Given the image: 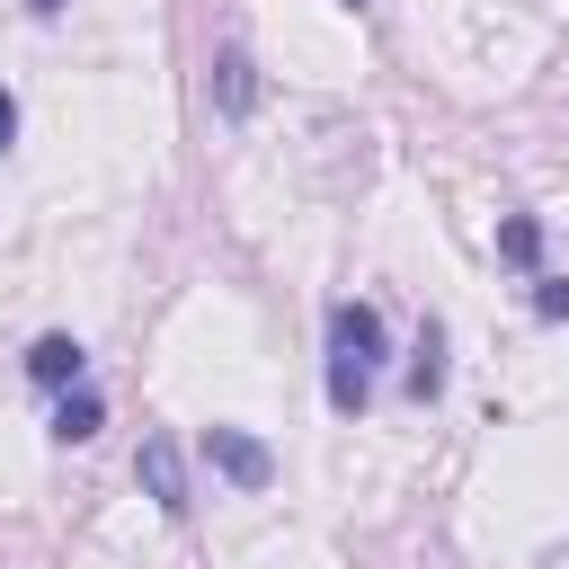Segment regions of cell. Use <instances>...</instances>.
<instances>
[{
	"mask_svg": "<svg viewBox=\"0 0 569 569\" xmlns=\"http://www.w3.org/2000/svg\"><path fill=\"white\" fill-rule=\"evenodd\" d=\"M373 373H382V311L373 302H329V409L356 418L373 400Z\"/></svg>",
	"mask_w": 569,
	"mask_h": 569,
	"instance_id": "6da1fadb",
	"label": "cell"
},
{
	"mask_svg": "<svg viewBox=\"0 0 569 569\" xmlns=\"http://www.w3.org/2000/svg\"><path fill=\"white\" fill-rule=\"evenodd\" d=\"M204 462H213L231 489H267V480H276V453H267L249 427H204Z\"/></svg>",
	"mask_w": 569,
	"mask_h": 569,
	"instance_id": "7a4b0ae2",
	"label": "cell"
},
{
	"mask_svg": "<svg viewBox=\"0 0 569 569\" xmlns=\"http://www.w3.org/2000/svg\"><path fill=\"white\" fill-rule=\"evenodd\" d=\"M133 480L151 489V507H160V516H187V507H196V498H187V462H178V445H169V436H142Z\"/></svg>",
	"mask_w": 569,
	"mask_h": 569,
	"instance_id": "3957f363",
	"label": "cell"
},
{
	"mask_svg": "<svg viewBox=\"0 0 569 569\" xmlns=\"http://www.w3.org/2000/svg\"><path fill=\"white\" fill-rule=\"evenodd\" d=\"M80 365H89V356H80L71 329H44V338L27 347V382H44V391H80Z\"/></svg>",
	"mask_w": 569,
	"mask_h": 569,
	"instance_id": "277c9868",
	"label": "cell"
},
{
	"mask_svg": "<svg viewBox=\"0 0 569 569\" xmlns=\"http://www.w3.org/2000/svg\"><path fill=\"white\" fill-rule=\"evenodd\" d=\"M213 107H222V116H249V107H258V80H249V53H240V44L213 53Z\"/></svg>",
	"mask_w": 569,
	"mask_h": 569,
	"instance_id": "5b68a950",
	"label": "cell"
},
{
	"mask_svg": "<svg viewBox=\"0 0 569 569\" xmlns=\"http://www.w3.org/2000/svg\"><path fill=\"white\" fill-rule=\"evenodd\" d=\"M98 418H107V400H98L89 382L53 400V436H62V445H89V436H98Z\"/></svg>",
	"mask_w": 569,
	"mask_h": 569,
	"instance_id": "8992f818",
	"label": "cell"
},
{
	"mask_svg": "<svg viewBox=\"0 0 569 569\" xmlns=\"http://www.w3.org/2000/svg\"><path fill=\"white\" fill-rule=\"evenodd\" d=\"M445 391V329L427 320L418 329V356H409V400H436Z\"/></svg>",
	"mask_w": 569,
	"mask_h": 569,
	"instance_id": "52a82bcc",
	"label": "cell"
},
{
	"mask_svg": "<svg viewBox=\"0 0 569 569\" xmlns=\"http://www.w3.org/2000/svg\"><path fill=\"white\" fill-rule=\"evenodd\" d=\"M498 249H507L516 267H533V258H542V222H533V213H516V222L498 231Z\"/></svg>",
	"mask_w": 569,
	"mask_h": 569,
	"instance_id": "ba28073f",
	"label": "cell"
},
{
	"mask_svg": "<svg viewBox=\"0 0 569 569\" xmlns=\"http://www.w3.org/2000/svg\"><path fill=\"white\" fill-rule=\"evenodd\" d=\"M533 311H542V320H569V276H542V284H533Z\"/></svg>",
	"mask_w": 569,
	"mask_h": 569,
	"instance_id": "9c48e42d",
	"label": "cell"
},
{
	"mask_svg": "<svg viewBox=\"0 0 569 569\" xmlns=\"http://www.w3.org/2000/svg\"><path fill=\"white\" fill-rule=\"evenodd\" d=\"M9 142H18V98L0 89V151H9Z\"/></svg>",
	"mask_w": 569,
	"mask_h": 569,
	"instance_id": "30bf717a",
	"label": "cell"
},
{
	"mask_svg": "<svg viewBox=\"0 0 569 569\" xmlns=\"http://www.w3.org/2000/svg\"><path fill=\"white\" fill-rule=\"evenodd\" d=\"M27 9H36V18H53V9H62V0H27Z\"/></svg>",
	"mask_w": 569,
	"mask_h": 569,
	"instance_id": "8fae6325",
	"label": "cell"
},
{
	"mask_svg": "<svg viewBox=\"0 0 569 569\" xmlns=\"http://www.w3.org/2000/svg\"><path fill=\"white\" fill-rule=\"evenodd\" d=\"M347 9H365V0H347Z\"/></svg>",
	"mask_w": 569,
	"mask_h": 569,
	"instance_id": "7c38bea8",
	"label": "cell"
}]
</instances>
